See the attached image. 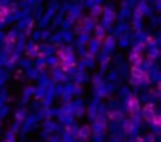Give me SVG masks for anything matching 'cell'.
<instances>
[{
  "instance_id": "cell-1",
  "label": "cell",
  "mask_w": 161,
  "mask_h": 142,
  "mask_svg": "<svg viewBox=\"0 0 161 142\" xmlns=\"http://www.w3.org/2000/svg\"><path fill=\"white\" fill-rule=\"evenodd\" d=\"M131 76H133V79H136V82H142V81H148V78L145 76V73L141 69V68H137L136 65L131 68Z\"/></svg>"
},
{
  "instance_id": "cell-2",
  "label": "cell",
  "mask_w": 161,
  "mask_h": 142,
  "mask_svg": "<svg viewBox=\"0 0 161 142\" xmlns=\"http://www.w3.org/2000/svg\"><path fill=\"white\" fill-rule=\"evenodd\" d=\"M128 111H130L131 114L139 112V101H137L136 98H131V100L128 101Z\"/></svg>"
},
{
  "instance_id": "cell-3",
  "label": "cell",
  "mask_w": 161,
  "mask_h": 142,
  "mask_svg": "<svg viewBox=\"0 0 161 142\" xmlns=\"http://www.w3.org/2000/svg\"><path fill=\"white\" fill-rule=\"evenodd\" d=\"M153 109H155L153 104H147V106L144 107V117H145V120H150V118H152V115L155 114Z\"/></svg>"
},
{
  "instance_id": "cell-4",
  "label": "cell",
  "mask_w": 161,
  "mask_h": 142,
  "mask_svg": "<svg viewBox=\"0 0 161 142\" xmlns=\"http://www.w3.org/2000/svg\"><path fill=\"white\" fill-rule=\"evenodd\" d=\"M8 14H10V13H8L7 7H0V24L7 21V16H8Z\"/></svg>"
},
{
  "instance_id": "cell-5",
  "label": "cell",
  "mask_w": 161,
  "mask_h": 142,
  "mask_svg": "<svg viewBox=\"0 0 161 142\" xmlns=\"http://www.w3.org/2000/svg\"><path fill=\"white\" fill-rule=\"evenodd\" d=\"M131 62H133V65H139V63L142 62V57H141L139 54H133V55H131Z\"/></svg>"
},
{
  "instance_id": "cell-6",
  "label": "cell",
  "mask_w": 161,
  "mask_h": 142,
  "mask_svg": "<svg viewBox=\"0 0 161 142\" xmlns=\"http://www.w3.org/2000/svg\"><path fill=\"white\" fill-rule=\"evenodd\" d=\"M150 120L153 122V125H155V126H159V125H161V117H159L158 114H153Z\"/></svg>"
},
{
  "instance_id": "cell-7",
  "label": "cell",
  "mask_w": 161,
  "mask_h": 142,
  "mask_svg": "<svg viewBox=\"0 0 161 142\" xmlns=\"http://www.w3.org/2000/svg\"><path fill=\"white\" fill-rule=\"evenodd\" d=\"M125 125H126V126H125V133H130V131H131V123H130V122H126Z\"/></svg>"
},
{
  "instance_id": "cell-8",
  "label": "cell",
  "mask_w": 161,
  "mask_h": 142,
  "mask_svg": "<svg viewBox=\"0 0 161 142\" xmlns=\"http://www.w3.org/2000/svg\"><path fill=\"white\" fill-rule=\"evenodd\" d=\"M109 117H111V118H114V120H115V118H119V114H109Z\"/></svg>"
}]
</instances>
